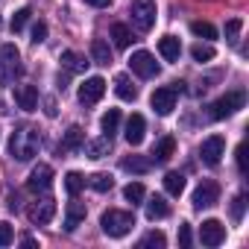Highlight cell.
I'll return each mask as SVG.
<instances>
[{"label":"cell","mask_w":249,"mask_h":249,"mask_svg":"<svg viewBox=\"0 0 249 249\" xmlns=\"http://www.w3.org/2000/svg\"><path fill=\"white\" fill-rule=\"evenodd\" d=\"M50 185H53V167L50 164H36L33 173H30V179H27V188L33 194H38V191H47Z\"/></svg>","instance_id":"obj_13"},{"label":"cell","mask_w":249,"mask_h":249,"mask_svg":"<svg viewBox=\"0 0 249 249\" xmlns=\"http://www.w3.org/2000/svg\"><path fill=\"white\" fill-rule=\"evenodd\" d=\"M179 246H182V249H188V246H191V226H188V223H182V226H179Z\"/></svg>","instance_id":"obj_41"},{"label":"cell","mask_w":249,"mask_h":249,"mask_svg":"<svg viewBox=\"0 0 249 249\" xmlns=\"http://www.w3.org/2000/svg\"><path fill=\"white\" fill-rule=\"evenodd\" d=\"M237 170H240V176H246V173H249V167H246V144H240V147H237Z\"/></svg>","instance_id":"obj_40"},{"label":"cell","mask_w":249,"mask_h":249,"mask_svg":"<svg viewBox=\"0 0 249 249\" xmlns=\"http://www.w3.org/2000/svg\"><path fill=\"white\" fill-rule=\"evenodd\" d=\"M246 106V94L243 91H229V94H223L214 106H211V117L214 120H226V117H231L234 111H240Z\"/></svg>","instance_id":"obj_4"},{"label":"cell","mask_w":249,"mask_h":249,"mask_svg":"<svg viewBox=\"0 0 249 249\" xmlns=\"http://www.w3.org/2000/svg\"><path fill=\"white\" fill-rule=\"evenodd\" d=\"M85 3H91L97 9H106V6H111V0H85Z\"/></svg>","instance_id":"obj_43"},{"label":"cell","mask_w":249,"mask_h":249,"mask_svg":"<svg viewBox=\"0 0 249 249\" xmlns=\"http://www.w3.org/2000/svg\"><path fill=\"white\" fill-rule=\"evenodd\" d=\"M164 191H167L170 196H182V191H185V176L176 173V170H170V173L164 176Z\"/></svg>","instance_id":"obj_25"},{"label":"cell","mask_w":249,"mask_h":249,"mask_svg":"<svg viewBox=\"0 0 249 249\" xmlns=\"http://www.w3.org/2000/svg\"><path fill=\"white\" fill-rule=\"evenodd\" d=\"M114 94H117L120 100H126V103L138 100V88L132 85V79H129L126 73H120V76H114Z\"/></svg>","instance_id":"obj_18"},{"label":"cell","mask_w":249,"mask_h":249,"mask_svg":"<svg viewBox=\"0 0 249 249\" xmlns=\"http://www.w3.org/2000/svg\"><path fill=\"white\" fill-rule=\"evenodd\" d=\"M191 33L196 36V38H217V30H214V24H208V21H194L191 24Z\"/></svg>","instance_id":"obj_31"},{"label":"cell","mask_w":249,"mask_h":249,"mask_svg":"<svg viewBox=\"0 0 249 249\" xmlns=\"http://www.w3.org/2000/svg\"><path fill=\"white\" fill-rule=\"evenodd\" d=\"M191 56H194V62H211L217 53H214L211 44H194V47H191Z\"/></svg>","instance_id":"obj_33"},{"label":"cell","mask_w":249,"mask_h":249,"mask_svg":"<svg viewBox=\"0 0 249 249\" xmlns=\"http://www.w3.org/2000/svg\"><path fill=\"white\" fill-rule=\"evenodd\" d=\"M135 226V214L132 211H120V208H108L103 217H100V229L103 234L108 237H126Z\"/></svg>","instance_id":"obj_2"},{"label":"cell","mask_w":249,"mask_h":249,"mask_svg":"<svg viewBox=\"0 0 249 249\" xmlns=\"http://www.w3.org/2000/svg\"><path fill=\"white\" fill-rule=\"evenodd\" d=\"M240 27H243V21H240V18H231V21L226 24V38H229L231 44L237 41V33H240Z\"/></svg>","instance_id":"obj_37"},{"label":"cell","mask_w":249,"mask_h":249,"mask_svg":"<svg viewBox=\"0 0 249 249\" xmlns=\"http://www.w3.org/2000/svg\"><path fill=\"white\" fill-rule=\"evenodd\" d=\"M38 147H41V135L36 126H18L9 138V153L18 161H30L38 153Z\"/></svg>","instance_id":"obj_1"},{"label":"cell","mask_w":249,"mask_h":249,"mask_svg":"<svg viewBox=\"0 0 249 249\" xmlns=\"http://www.w3.org/2000/svg\"><path fill=\"white\" fill-rule=\"evenodd\" d=\"M173 153H176V141L167 135V138H161V141L156 144V150H153V161H156V164H164V161L173 159Z\"/></svg>","instance_id":"obj_21"},{"label":"cell","mask_w":249,"mask_h":249,"mask_svg":"<svg viewBox=\"0 0 249 249\" xmlns=\"http://www.w3.org/2000/svg\"><path fill=\"white\" fill-rule=\"evenodd\" d=\"M164 243H167V240H164V234H161V231H150V234L141 240V246H156V249H161Z\"/></svg>","instance_id":"obj_38"},{"label":"cell","mask_w":249,"mask_h":249,"mask_svg":"<svg viewBox=\"0 0 249 249\" xmlns=\"http://www.w3.org/2000/svg\"><path fill=\"white\" fill-rule=\"evenodd\" d=\"M44 111H47V117H56V103L53 100H44Z\"/></svg>","instance_id":"obj_42"},{"label":"cell","mask_w":249,"mask_h":249,"mask_svg":"<svg viewBox=\"0 0 249 249\" xmlns=\"http://www.w3.org/2000/svg\"><path fill=\"white\" fill-rule=\"evenodd\" d=\"M243 208H246V194H237L234 202H231V220H234V223L243 220Z\"/></svg>","instance_id":"obj_35"},{"label":"cell","mask_w":249,"mask_h":249,"mask_svg":"<svg viewBox=\"0 0 249 249\" xmlns=\"http://www.w3.org/2000/svg\"><path fill=\"white\" fill-rule=\"evenodd\" d=\"M91 56H94L97 65H108V62H111V47H108L103 38H94V41H91Z\"/></svg>","instance_id":"obj_24"},{"label":"cell","mask_w":249,"mask_h":249,"mask_svg":"<svg viewBox=\"0 0 249 249\" xmlns=\"http://www.w3.org/2000/svg\"><path fill=\"white\" fill-rule=\"evenodd\" d=\"M88 185H91L97 194H106V191H111L114 179H111L108 173H94V176H88Z\"/></svg>","instance_id":"obj_29"},{"label":"cell","mask_w":249,"mask_h":249,"mask_svg":"<svg viewBox=\"0 0 249 249\" xmlns=\"http://www.w3.org/2000/svg\"><path fill=\"white\" fill-rule=\"evenodd\" d=\"M167 214H170L167 199H164V196H150V202H147V217H150V220H164Z\"/></svg>","instance_id":"obj_22"},{"label":"cell","mask_w":249,"mask_h":249,"mask_svg":"<svg viewBox=\"0 0 249 249\" xmlns=\"http://www.w3.org/2000/svg\"><path fill=\"white\" fill-rule=\"evenodd\" d=\"M159 53L164 56V62H179V56H182V44H179V38H176V36H164V38H159Z\"/></svg>","instance_id":"obj_17"},{"label":"cell","mask_w":249,"mask_h":249,"mask_svg":"<svg viewBox=\"0 0 249 249\" xmlns=\"http://www.w3.org/2000/svg\"><path fill=\"white\" fill-rule=\"evenodd\" d=\"M129 68H132L141 79H150V76L159 73V62H156L153 53H147V50H135L132 59H129Z\"/></svg>","instance_id":"obj_10"},{"label":"cell","mask_w":249,"mask_h":249,"mask_svg":"<svg viewBox=\"0 0 249 249\" xmlns=\"http://www.w3.org/2000/svg\"><path fill=\"white\" fill-rule=\"evenodd\" d=\"M144 135H147V120H144L141 114H132V117L126 120V132H123V138H126V144L138 147V144L144 141Z\"/></svg>","instance_id":"obj_14"},{"label":"cell","mask_w":249,"mask_h":249,"mask_svg":"<svg viewBox=\"0 0 249 249\" xmlns=\"http://www.w3.org/2000/svg\"><path fill=\"white\" fill-rule=\"evenodd\" d=\"M108 147H111V138H100V141H88V144H85V150H88L91 159H103V156H108Z\"/></svg>","instance_id":"obj_28"},{"label":"cell","mask_w":249,"mask_h":249,"mask_svg":"<svg viewBox=\"0 0 249 249\" xmlns=\"http://www.w3.org/2000/svg\"><path fill=\"white\" fill-rule=\"evenodd\" d=\"M223 153H226V138H223V135H211V138H205L202 147H199V159H202L208 167H217L220 159H223Z\"/></svg>","instance_id":"obj_8"},{"label":"cell","mask_w":249,"mask_h":249,"mask_svg":"<svg viewBox=\"0 0 249 249\" xmlns=\"http://www.w3.org/2000/svg\"><path fill=\"white\" fill-rule=\"evenodd\" d=\"M82 144H85V132H82V126H76V123H73V126L65 132V138H62L59 150H62V153H76Z\"/></svg>","instance_id":"obj_16"},{"label":"cell","mask_w":249,"mask_h":249,"mask_svg":"<svg viewBox=\"0 0 249 249\" xmlns=\"http://www.w3.org/2000/svg\"><path fill=\"white\" fill-rule=\"evenodd\" d=\"M111 38H114V44H117L120 50H126V47L135 41V38H132V30H129L126 24H114V27H111Z\"/></svg>","instance_id":"obj_23"},{"label":"cell","mask_w":249,"mask_h":249,"mask_svg":"<svg viewBox=\"0 0 249 249\" xmlns=\"http://www.w3.org/2000/svg\"><path fill=\"white\" fill-rule=\"evenodd\" d=\"M100 126H103L106 138H111V135L117 132V126H120V111H117V108H108V111L103 114V120H100Z\"/></svg>","instance_id":"obj_26"},{"label":"cell","mask_w":249,"mask_h":249,"mask_svg":"<svg viewBox=\"0 0 249 249\" xmlns=\"http://www.w3.org/2000/svg\"><path fill=\"white\" fill-rule=\"evenodd\" d=\"M53 214H56V199L53 196H44V199H38L27 208V217H30L33 226H47L53 220Z\"/></svg>","instance_id":"obj_9"},{"label":"cell","mask_w":249,"mask_h":249,"mask_svg":"<svg viewBox=\"0 0 249 249\" xmlns=\"http://www.w3.org/2000/svg\"><path fill=\"white\" fill-rule=\"evenodd\" d=\"M123 196H126L132 205H138V202H144L147 191H144V185H141V182H129L126 188H123Z\"/></svg>","instance_id":"obj_30"},{"label":"cell","mask_w":249,"mask_h":249,"mask_svg":"<svg viewBox=\"0 0 249 249\" xmlns=\"http://www.w3.org/2000/svg\"><path fill=\"white\" fill-rule=\"evenodd\" d=\"M62 68H65L68 73H82V71L88 68V62H85V56H79L76 50H65V53H62Z\"/></svg>","instance_id":"obj_20"},{"label":"cell","mask_w":249,"mask_h":249,"mask_svg":"<svg viewBox=\"0 0 249 249\" xmlns=\"http://www.w3.org/2000/svg\"><path fill=\"white\" fill-rule=\"evenodd\" d=\"M15 240V231H12V226L6 223V220H0V246H9Z\"/></svg>","instance_id":"obj_36"},{"label":"cell","mask_w":249,"mask_h":249,"mask_svg":"<svg viewBox=\"0 0 249 249\" xmlns=\"http://www.w3.org/2000/svg\"><path fill=\"white\" fill-rule=\"evenodd\" d=\"M0 24H3V21H0Z\"/></svg>","instance_id":"obj_44"},{"label":"cell","mask_w":249,"mask_h":249,"mask_svg":"<svg viewBox=\"0 0 249 249\" xmlns=\"http://www.w3.org/2000/svg\"><path fill=\"white\" fill-rule=\"evenodd\" d=\"M15 103L24 111H36L38 108V88L36 85H15Z\"/></svg>","instance_id":"obj_15"},{"label":"cell","mask_w":249,"mask_h":249,"mask_svg":"<svg viewBox=\"0 0 249 249\" xmlns=\"http://www.w3.org/2000/svg\"><path fill=\"white\" fill-rule=\"evenodd\" d=\"M85 185H88V179H85L82 173H76V170H71V173L65 176V188H68V194H71V196H76Z\"/></svg>","instance_id":"obj_27"},{"label":"cell","mask_w":249,"mask_h":249,"mask_svg":"<svg viewBox=\"0 0 249 249\" xmlns=\"http://www.w3.org/2000/svg\"><path fill=\"white\" fill-rule=\"evenodd\" d=\"M217 199H220V185L211 182V179H202L196 185V191H194V208L196 211L211 208V205H217Z\"/></svg>","instance_id":"obj_7"},{"label":"cell","mask_w":249,"mask_h":249,"mask_svg":"<svg viewBox=\"0 0 249 249\" xmlns=\"http://www.w3.org/2000/svg\"><path fill=\"white\" fill-rule=\"evenodd\" d=\"M85 202H71L68 211H65V231H76V226L85 220Z\"/></svg>","instance_id":"obj_19"},{"label":"cell","mask_w":249,"mask_h":249,"mask_svg":"<svg viewBox=\"0 0 249 249\" xmlns=\"http://www.w3.org/2000/svg\"><path fill=\"white\" fill-rule=\"evenodd\" d=\"M0 62H3V76H0V82H3V85L24 73L21 53H18V47H15V44H3V50H0Z\"/></svg>","instance_id":"obj_6"},{"label":"cell","mask_w":249,"mask_h":249,"mask_svg":"<svg viewBox=\"0 0 249 249\" xmlns=\"http://www.w3.org/2000/svg\"><path fill=\"white\" fill-rule=\"evenodd\" d=\"M103 94H106V79H103V76H91V79H85V82L79 85V103H82V106L100 103Z\"/></svg>","instance_id":"obj_11"},{"label":"cell","mask_w":249,"mask_h":249,"mask_svg":"<svg viewBox=\"0 0 249 249\" xmlns=\"http://www.w3.org/2000/svg\"><path fill=\"white\" fill-rule=\"evenodd\" d=\"M129 15H132L135 30L150 33V30H153V24H156V0H132Z\"/></svg>","instance_id":"obj_5"},{"label":"cell","mask_w":249,"mask_h":249,"mask_svg":"<svg viewBox=\"0 0 249 249\" xmlns=\"http://www.w3.org/2000/svg\"><path fill=\"white\" fill-rule=\"evenodd\" d=\"M30 15H33L30 9H18V12L12 15V33H21V30L27 27V21H30Z\"/></svg>","instance_id":"obj_34"},{"label":"cell","mask_w":249,"mask_h":249,"mask_svg":"<svg viewBox=\"0 0 249 249\" xmlns=\"http://www.w3.org/2000/svg\"><path fill=\"white\" fill-rule=\"evenodd\" d=\"M199 240H202V246H208V249L220 246V243L226 240V226H223L220 220H205V223L199 226Z\"/></svg>","instance_id":"obj_12"},{"label":"cell","mask_w":249,"mask_h":249,"mask_svg":"<svg viewBox=\"0 0 249 249\" xmlns=\"http://www.w3.org/2000/svg\"><path fill=\"white\" fill-rule=\"evenodd\" d=\"M44 38H47V24H44V21H38V24L33 27V44H41Z\"/></svg>","instance_id":"obj_39"},{"label":"cell","mask_w":249,"mask_h":249,"mask_svg":"<svg viewBox=\"0 0 249 249\" xmlns=\"http://www.w3.org/2000/svg\"><path fill=\"white\" fill-rule=\"evenodd\" d=\"M182 91V82H173V85H164V88H156L153 97H150V106L156 108V114L167 117L173 108H176V97Z\"/></svg>","instance_id":"obj_3"},{"label":"cell","mask_w":249,"mask_h":249,"mask_svg":"<svg viewBox=\"0 0 249 249\" xmlns=\"http://www.w3.org/2000/svg\"><path fill=\"white\" fill-rule=\"evenodd\" d=\"M120 167H123V170H129V173H147V170H150V161H147V159L132 156V159H123V161H120Z\"/></svg>","instance_id":"obj_32"}]
</instances>
